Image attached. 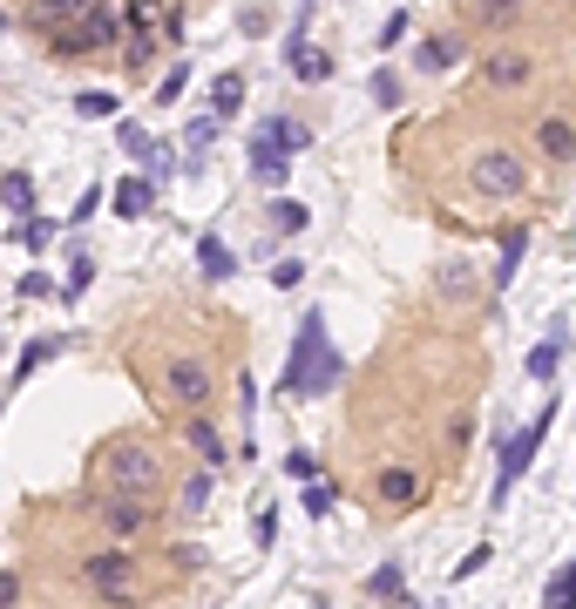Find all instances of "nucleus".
Masks as SVG:
<instances>
[{"instance_id": "10", "label": "nucleus", "mask_w": 576, "mask_h": 609, "mask_svg": "<svg viewBox=\"0 0 576 609\" xmlns=\"http://www.w3.org/2000/svg\"><path fill=\"white\" fill-rule=\"evenodd\" d=\"M529 75H535V55L529 48H488L482 55V89H529Z\"/></svg>"}, {"instance_id": "42", "label": "nucleus", "mask_w": 576, "mask_h": 609, "mask_svg": "<svg viewBox=\"0 0 576 609\" xmlns=\"http://www.w3.org/2000/svg\"><path fill=\"white\" fill-rule=\"evenodd\" d=\"M149 48H157V34H129V48H123V61H129V68H149Z\"/></svg>"}, {"instance_id": "6", "label": "nucleus", "mask_w": 576, "mask_h": 609, "mask_svg": "<svg viewBox=\"0 0 576 609\" xmlns=\"http://www.w3.org/2000/svg\"><path fill=\"white\" fill-rule=\"evenodd\" d=\"M115 14L109 8H89L82 21H68V27H55V41H48V55L55 61H82V55H95V48H115Z\"/></svg>"}, {"instance_id": "31", "label": "nucleus", "mask_w": 576, "mask_h": 609, "mask_svg": "<svg viewBox=\"0 0 576 609\" xmlns=\"http://www.w3.org/2000/svg\"><path fill=\"white\" fill-rule=\"evenodd\" d=\"M332 508H339V487H332L326 474H319V481H305V515H313V521H326Z\"/></svg>"}, {"instance_id": "46", "label": "nucleus", "mask_w": 576, "mask_h": 609, "mask_svg": "<svg viewBox=\"0 0 576 609\" xmlns=\"http://www.w3.org/2000/svg\"><path fill=\"white\" fill-rule=\"evenodd\" d=\"M95 211H102V183H89V190H82V203H75V224H89Z\"/></svg>"}, {"instance_id": "23", "label": "nucleus", "mask_w": 576, "mask_h": 609, "mask_svg": "<svg viewBox=\"0 0 576 609\" xmlns=\"http://www.w3.org/2000/svg\"><path fill=\"white\" fill-rule=\"evenodd\" d=\"M285 177H292V156H279V149H251V183H258V190H285Z\"/></svg>"}, {"instance_id": "15", "label": "nucleus", "mask_w": 576, "mask_h": 609, "mask_svg": "<svg viewBox=\"0 0 576 609\" xmlns=\"http://www.w3.org/2000/svg\"><path fill=\"white\" fill-rule=\"evenodd\" d=\"M522 258H529V224H509V230H502V258H495V271H488V292H509L516 271H522Z\"/></svg>"}, {"instance_id": "28", "label": "nucleus", "mask_w": 576, "mask_h": 609, "mask_svg": "<svg viewBox=\"0 0 576 609\" xmlns=\"http://www.w3.org/2000/svg\"><path fill=\"white\" fill-rule=\"evenodd\" d=\"M115 109H123L115 89H82V95H75V115H82V122H109Z\"/></svg>"}, {"instance_id": "1", "label": "nucleus", "mask_w": 576, "mask_h": 609, "mask_svg": "<svg viewBox=\"0 0 576 609\" xmlns=\"http://www.w3.org/2000/svg\"><path fill=\"white\" fill-rule=\"evenodd\" d=\"M95 487L102 495H123V501H157L163 487V447L143 440V433H115L95 447Z\"/></svg>"}, {"instance_id": "36", "label": "nucleus", "mask_w": 576, "mask_h": 609, "mask_svg": "<svg viewBox=\"0 0 576 609\" xmlns=\"http://www.w3.org/2000/svg\"><path fill=\"white\" fill-rule=\"evenodd\" d=\"M373 102L380 109H400V75L394 68H373Z\"/></svg>"}, {"instance_id": "2", "label": "nucleus", "mask_w": 576, "mask_h": 609, "mask_svg": "<svg viewBox=\"0 0 576 609\" xmlns=\"http://www.w3.org/2000/svg\"><path fill=\"white\" fill-rule=\"evenodd\" d=\"M339 373H346V359L326 339V312H305L298 318V339H292V359H285V373H279V393L285 399H319V393L339 386Z\"/></svg>"}, {"instance_id": "9", "label": "nucleus", "mask_w": 576, "mask_h": 609, "mask_svg": "<svg viewBox=\"0 0 576 609\" xmlns=\"http://www.w3.org/2000/svg\"><path fill=\"white\" fill-rule=\"evenodd\" d=\"M95 521L109 528L115 542H136V535L157 528V508H149V501H123V495H95Z\"/></svg>"}, {"instance_id": "4", "label": "nucleus", "mask_w": 576, "mask_h": 609, "mask_svg": "<svg viewBox=\"0 0 576 609\" xmlns=\"http://www.w3.org/2000/svg\"><path fill=\"white\" fill-rule=\"evenodd\" d=\"M468 183H475L482 196H502V203H509V196L529 190V162H522L509 143H488V149L468 156Z\"/></svg>"}, {"instance_id": "12", "label": "nucleus", "mask_w": 576, "mask_h": 609, "mask_svg": "<svg viewBox=\"0 0 576 609\" xmlns=\"http://www.w3.org/2000/svg\"><path fill=\"white\" fill-rule=\"evenodd\" d=\"M535 156L543 162H576V122L569 115H535Z\"/></svg>"}, {"instance_id": "25", "label": "nucleus", "mask_w": 576, "mask_h": 609, "mask_svg": "<svg viewBox=\"0 0 576 609\" xmlns=\"http://www.w3.org/2000/svg\"><path fill=\"white\" fill-rule=\"evenodd\" d=\"M264 211H272V230H279V237H298L305 224H313V211H305L298 196H272V203H264Z\"/></svg>"}, {"instance_id": "34", "label": "nucleus", "mask_w": 576, "mask_h": 609, "mask_svg": "<svg viewBox=\"0 0 576 609\" xmlns=\"http://www.w3.org/2000/svg\"><path fill=\"white\" fill-rule=\"evenodd\" d=\"M115 136H123V149H129L136 162H149V149H157V136H149L143 122H115Z\"/></svg>"}, {"instance_id": "39", "label": "nucleus", "mask_w": 576, "mask_h": 609, "mask_svg": "<svg viewBox=\"0 0 576 609\" xmlns=\"http://www.w3.org/2000/svg\"><path fill=\"white\" fill-rule=\"evenodd\" d=\"M522 8H529V0H475L482 21H509V14H522Z\"/></svg>"}, {"instance_id": "14", "label": "nucleus", "mask_w": 576, "mask_h": 609, "mask_svg": "<svg viewBox=\"0 0 576 609\" xmlns=\"http://www.w3.org/2000/svg\"><path fill=\"white\" fill-rule=\"evenodd\" d=\"M563 352H569V325L556 318L550 332L529 346V380H535V386H550V380H556V365H563Z\"/></svg>"}, {"instance_id": "26", "label": "nucleus", "mask_w": 576, "mask_h": 609, "mask_svg": "<svg viewBox=\"0 0 576 609\" xmlns=\"http://www.w3.org/2000/svg\"><path fill=\"white\" fill-rule=\"evenodd\" d=\"M285 61H292V75H298V81H332V55H313L305 41H292Z\"/></svg>"}, {"instance_id": "19", "label": "nucleus", "mask_w": 576, "mask_h": 609, "mask_svg": "<svg viewBox=\"0 0 576 609\" xmlns=\"http://www.w3.org/2000/svg\"><path fill=\"white\" fill-rule=\"evenodd\" d=\"M454 61H461V41H454V34H428V41L414 48V75H441V68H454Z\"/></svg>"}, {"instance_id": "13", "label": "nucleus", "mask_w": 576, "mask_h": 609, "mask_svg": "<svg viewBox=\"0 0 576 609\" xmlns=\"http://www.w3.org/2000/svg\"><path fill=\"white\" fill-rule=\"evenodd\" d=\"M251 149H279V156L313 149V129H305V122H292V115H264V122H258V136H251Z\"/></svg>"}, {"instance_id": "3", "label": "nucleus", "mask_w": 576, "mask_h": 609, "mask_svg": "<svg viewBox=\"0 0 576 609\" xmlns=\"http://www.w3.org/2000/svg\"><path fill=\"white\" fill-rule=\"evenodd\" d=\"M550 427H556V399H550V406H543V414H535L529 427H516V433H502V440H495V461H502V467H495V487H488V508H509V495H516V481L529 474V461H535V447L550 440Z\"/></svg>"}, {"instance_id": "22", "label": "nucleus", "mask_w": 576, "mask_h": 609, "mask_svg": "<svg viewBox=\"0 0 576 609\" xmlns=\"http://www.w3.org/2000/svg\"><path fill=\"white\" fill-rule=\"evenodd\" d=\"M55 352H61V339H27V346H21V359H14V373H8V386H27Z\"/></svg>"}, {"instance_id": "24", "label": "nucleus", "mask_w": 576, "mask_h": 609, "mask_svg": "<svg viewBox=\"0 0 576 609\" xmlns=\"http://www.w3.org/2000/svg\"><path fill=\"white\" fill-rule=\"evenodd\" d=\"M0 211L34 217V177H27V170H8V177H0Z\"/></svg>"}, {"instance_id": "7", "label": "nucleus", "mask_w": 576, "mask_h": 609, "mask_svg": "<svg viewBox=\"0 0 576 609\" xmlns=\"http://www.w3.org/2000/svg\"><path fill=\"white\" fill-rule=\"evenodd\" d=\"M211 386H217V373H211V359H197V352H183V359L163 365V393H170L177 406H190V414L211 399Z\"/></svg>"}, {"instance_id": "20", "label": "nucleus", "mask_w": 576, "mask_h": 609, "mask_svg": "<svg viewBox=\"0 0 576 609\" xmlns=\"http://www.w3.org/2000/svg\"><path fill=\"white\" fill-rule=\"evenodd\" d=\"M366 596L387 602V609H407V568H400V562H380L373 576H366Z\"/></svg>"}, {"instance_id": "27", "label": "nucleus", "mask_w": 576, "mask_h": 609, "mask_svg": "<svg viewBox=\"0 0 576 609\" xmlns=\"http://www.w3.org/2000/svg\"><path fill=\"white\" fill-rule=\"evenodd\" d=\"M95 8V0H27V14L34 21H55V27H68V21H82Z\"/></svg>"}, {"instance_id": "16", "label": "nucleus", "mask_w": 576, "mask_h": 609, "mask_svg": "<svg viewBox=\"0 0 576 609\" xmlns=\"http://www.w3.org/2000/svg\"><path fill=\"white\" fill-rule=\"evenodd\" d=\"M183 440H190V447H197V461H204L211 474H217V467L230 461V447H224V433H217V420H204V414H190V420H183Z\"/></svg>"}, {"instance_id": "40", "label": "nucleus", "mask_w": 576, "mask_h": 609, "mask_svg": "<svg viewBox=\"0 0 576 609\" xmlns=\"http://www.w3.org/2000/svg\"><path fill=\"white\" fill-rule=\"evenodd\" d=\"M183 89H190V68H183V61H177V68H170V75H163V81H157V102H177V95H183Z\"/></svg>"}, {"instance_id": "17", "label": "nucleus", "mask_w": 576, "mask_h": 609, "mask_svg": "<svg viewBox=\"0 0 576 609\" xmlns=\"http://www.w3.org/2000/svg\"><path fill=\"white\" fill-rule=\"evenodd\" d=\"M197 271H204L211 284H224V278H238V258H230V244H224L217 230H204V237H197Z\"/></svg>"}, {"instance_id": "43", "label": "nucleus", "mask_w": 576, "mask_h": 609, "mask_svg": "<svg viewBox=\"0 0 576 609\" xmlns=\"http://www.w3.org/2000/svg\"><path fill=\"white\" fill-rule=\"evenodd\" d=\"M285 474H292V481H319V467H313L305 447H292V454H285Z\"/></svg>"}, {"instance_id": "18", "label": "nucleus", "mask_w": 576, "mask_h": 609, "mask_svg": "<svg viewBox=\"0 0 576 609\" xmlns=\"http://www.w3.org/2000/svg\"><path fill=\"white\" fill-rule=\"evenodd\" d=\"M109 203H115V217L136 224V217H149V203H157V183H149V177H123Z\"/></svg>"}, {"instance_id": "8", "label": "nucleus", "mask_w": 576, "mask_h": 609, "mask_svg": "<svg viewBox=\"0 0 576 609\" xmlns=\"http://www.w3.org/2000/svg\"><path fill=\"white\" fill-rule=\"evenodd\" d=\"M428 284H434V298H441V305H475V298L488 292V278H482V264H475V258H441V264L428 271Z\"/></svg>"}, {"instance_id": "32", "label": "nucleus", "mask_w": 576, "mask_h": 609, "mask_svg": "<svg viewBox=\"0 0 576 609\" xmlns=\"http://www.w3.org/2000/svg\"><path fill=\"white\" fill-rule=\"evenodd\" d=\"M14 237L27 244V251H48V244L61 237V224H55V217H21V230H14Z\"/></svg>"}, {"instance_id": "44", "label": "nucleus", "mask_w": 576, "mask_h": 609, "mask_svg": "<svg viewBox=\"0 0 576 609\" xmlns=\"http://www.w3.org/2000/svg\"><path fill=\"white\" fill-rule=\"evenodd\" d=\"M407 27H414V14L400 8V14H387V27H380V48H394V41H407Z\"/></svg>"}, {"instance_id": "30", "label": "nucleus", "mask_w": 576, "mask_h": 609, "mask_svg": "<svg viewBox=\"0 0 576 609\" xmlns=\"http://www.w3.org/2000/svg\"><path fill=\"white\" fill-rule=\"evenodd\" d=\"M543 609H576V562H563L556 576H550V589H543Z\"/></svg>"}, {"instance_id": "38", "label": "nucleus", "mask_w": 576, "mask_h": 609, "mask_svg": "<svg viewBox=\"0 0 576 609\" xmlns=\"http://www.w3.org/2000/svg\"><path fill=\"white\" fill-rule=\"evenodd\" d=\"M251 542H258V549L279 542V508H258V515H251Z\"/></svg>"}, {"instance_id": "47", "label": "nucleus", "mask_w": 576, "mask_h": 609, "mask_svg": "<svg viewBox=\"0 0 576 609\" xmlns=\"http://www.w3.org/2000/svg\"><path fill=\"white\" fill-rule=\"evenodd\" d=\"M21 602V576H14V568H0V609H14Z\"/></svg>"}, {"instance_id": "37", "label": "nucleus", "mask_w": 576, "mask_h": 609, "mask_svg": "<svg viewBox=\"0 0 576 609\" xmlns=\"http://www.w3.org/2000/svg\"><path fill=\"white\" fill-rule=\"evenodd\" d=\"M488 562H495V549H488V542H475L468 555H461V562H454V583H468V576H482V568H488Z\"/></svg>"}, {"instance_id": "41", "label": "nucleus", "mask_w": 576, "mask_h": 609, "mask_svg": "<svg viewBox=\"0 0 576 609\" xmlns=\"http://www.w3.org/2000/svg\"><path fill=\"white\" fill-rule=\"evenodd\" d=\"M272 284H279V292H292V284H305V264H298V258H279V264H272Z\"/></svg>"}, {"instance_id": "48", "label": "nucleus", "mask_w": 576, "mask_h": 609, "mask_svg": "<svg viewBox=\"0 0 576 609\" xmlns=\"http://www.w3.org/2000/svg\"><path fill=\"white\" fill-rule=\"evenodd\" d=\"M149 14H157L149 0H129V27H136V34H149Z\"/></svg>"}, {"instance_id": "11", "label": "nucleus", "mask_w": 576, "mask_h": 609, "mask_svg": "<svg viewBox=\"0 0 576 609\" xmlns=\"http://www.w3.org/2000/svg\"><path fill=\"white\" fill-rule=\"evenodd\" d=\"M373 501L407 515V508L428 501V474H414V467H380V474H373Z\"/></svg>"}, {"instance_id": "35", "label": "nucleus", "mask_w": 576, "mask_h": 609, "mask_svg": "<svg viewBox=\"0 0 576 609\" xmlns=\"http://www.w3.org/2000/svg\"><path fill=\"white\" fill-rule=\"evenodd\" d=\"M89 284H95V258H89V251H82V258H68V284H61V292H68V298H82Z\"/></svg>"}, {"instance_id": "45", "label": "nucleus", "mask_w": 576, "mask_h": 609, "mask_svg": "<svg viewBox=\"0 0 576 609\" xmlns=\"http://www.w3.org/2000/svg\"><path fill=\"white\" fill-rule=\"evenodd\" d=\"M48 292H55L48 271H27V278H21V298H48Z\"/></svg>"}, {"instance_id": "33", "label": "nucleus", "mask_w": 576, "mask_h": 609, "mask_svg": "<svg viewBox=\"0 0 576 609\" xmlns=\"http://www.w3.org/2000/svg\"><path fill=\"white\" fill-rule=\"evenodd\" d=\"M217 129H224L217 115H197V122L183 129V149H190V162H197V149H211V143H217Z\"/></svg>"}, {"instance_id": "21", "label": "nucleus", "mask_w": 576, "mask_h": 609, "mask_svg": "<svg viewBox=\"0 0 576 609\" xmlns=\"http://www.w3.org/2000/svg\"><path fill=\"white\" fill-rule=\"evenodd\" d=\"M238 109H245V75H238V68H224V75L211 81V115H217V122H230Z\"/></svg>"}, {"instance_id": "5", "label": "nucleus", "mask_w": 576, "mask_h": 609, "mask_svg": "<svg viewBox=\"0 0 576 609\" xmlns=\"http://www.w3.org/2000/svg\"><path fill=\"white\" fill-rule=\"evenodd\" d=\"M82 583H89L102 602H136L143 568H136L129 549H95V555H82Z\"/></svg>"}, {"instance_id": "29", "label": "nucleus", "mask_w": 576, "mask_h": 609, "mask_svg": "<svg viewBox=\"0 0 576 609\" xmlns=\"http://www.w3.org/2000/svg\"><path fill=\"white\" fill-rule=\"evenodd\" d=\"M211 487H217V474H211V467H197V474L183 481V495H177V508H183V515H204V508H211Z\"/></svg>"}]
</instances>
